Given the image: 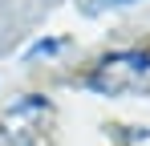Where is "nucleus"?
I'll use <instances>...</instances> for the list:
<instances>
[{"label": "nucleus", "mask_w": 150, "mask_h": 146, "mask_svg": "<svg viewBox=\"0 0 150 146\" xmlns=\"http://www.w3.org/2000/svg\"><path fill=\"white\" fill-rule=\"evenodd\" d=\"M49 122H53V101L41 94H25L0 114V134L8 146H45Z\"/></svg>", "instance_id": "1"}, {"label": "nucleus", "mask_w": 150, "mask_h": 146, "mask_svg": "<svg viewBox=\"0 0 150 146\" xmlns=\"http://www.w3.org/2000/svg\"><path fill=\"white\" fill-rule=\"evenodd\" d=\"M150 73V53L146 49H122V53H110L101 57L93 73H89V89L98 94H126L134 85H142Z\"/></svg>", "instance_id": "2"}, {"label": "nucleus", "mask_w": 150, "mask_h": 146, "mask_svg": "<svg viewBox=\"0 0 150 146\" xmlns=\"http://www.w3.org/2000/svg\"><path fill=\"white\" fill-rule=\"evenodd\" d=\"M126 146H150V130H134V134L126 138Z\"/></svg>", "instance_id": "3"}, {"label": "nucleus", "mask_w": 150, "mask_h": 146, "mask_svg": "<svg viewBox=\"0 0 150 146\" xmlns=\"http://www.w3.org/2000/svg\"><path fill=\"white\" fill-rule=\"evenodd\" d=\"M114 4H138V0H114Z\"/></svg>", "instance_id": "4"}]
</instances>
